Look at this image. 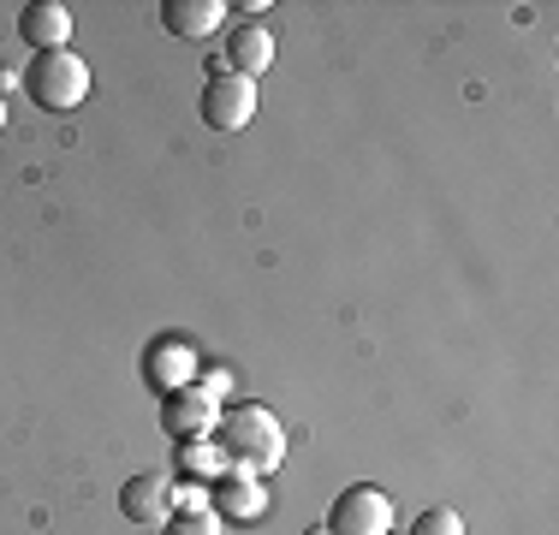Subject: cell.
<instances>
[{
	"instance_id": "3",
	"label": "cell",
	"mask_w": 559,
	"mask_h": 535,
	"mask_svg": "<svg viewBox=\"0 0 559 535\" xmlns=\"http://www.w3.org/2000/svg\"><path fill=\"white\" fill-rule=\"evenodd\" d=\"M328 530L334 535H393V500L376 482H352L334 500V512H328Z\"/></svg>"
},
{
	"instance_id": "16",
	"label": "cell",
	"mask_w": 559,
	"mask_h": 535,
	"mask_svg": "<svg viewBox=\"0 0 559 535\" xmlns=\"http://www.w3.org/2000/svg\"><path fill=\"white\" fill-rule=\"evenodd\" d=\"M197 387H203V393L215 399V405H226V399H233V374H226V369H209Z\"/></svg>"
},
{
	"instance_id": "1",
	"label": "cell",
	"mask_w": 559,
	"mask_h": 535,
	"mask_svg": "<svg viewBox=\"0 0 559 535\" xmlns=\"http://www.w3.org/2000/svg\"><path fill=\"white\" fill-rule=\"evenodd\" d=\"M215 440H221L226 459H233L238 471H250V476H269V471H280V459H286V428H280V417L269 405L221 411Z\"/></svg>"
},
{
	"instance_id": "13",
	"label": "cell",
	"mask_w": 559,
	"mask_h": 535,
	"mask_svg": "<svg viewBox=\"0 0 559 535\" xmlns=\"http://www.w3.org/2000/svg\"><path fill=\"white\" fill-rule=\"evenodd\" d=\"M167 512H209V482L179 476V482L167 488Z\"/></svg>"
},
{
	"instance_id": "5",
	"label": "cell",
	"mask_w": 559,
	"mask_h": 535,
	"mask_svg": "<svg viewBox=\"0 0 559 535\" xmlns=\"http://www.w3.org/2000/svg\"><path fill=\"white\" fill-rule=\"evenodd\" d=\"M215 423H221V405L203 393V387H179V393H162V435L167 440H209L215 435Z\"/></svg>"
},
{
	"instance_id": "12",
	"label": "cell",
	"mask_w": 559,
	"mask_h": 535,
	"mask_svg": "<svg viewBox=\"0 0 559 535\" xmlns=\"http://www.w3.org/2000/svg\"><path fill=\"white\" fill-rule=\"evenodd\" d=\"M179 471L191 482H221L226 471H233V459L221 452V440H185V447H179Z\"/></svg>"
},
{
	"instance_id": "11",
	"label": "cell",
	"mask_w": 559,
	"mask_h": 535,
	"mask_svg": "<svg viewBox=\"0 0 559 535\" xmlns=\"http://www.w3.org/2000/svg\"><path fill=\"white\" fill-rule=\"evenodd\" d=\"M119 512L131 518V524H167V482L162 476H131L126 488H119Z\"/></svg>"
},
{
	"instance_id": "19",
	"label": "cell",
	"mask_w": 559,
	"mask_h": 535,
	"mask_svg": "<svg viewBox=\"0 0 559 535\" xmlns=\"http://www.w3.org/2000/svg\"><path fill=\"white\" fill-rule=\"evenodd\" d=\"M0 131H7V96H0Z\"/></svg>"
},
{
	"instance_id": "6",
	"label": "cell",
	"mask_w": 559,
	"mask_h": 535,
	"mask_svg": "<svg viewBox=\"0 0 559 535\" xmlns=\"http://www.w3.org/2000/svg\"><path fill=\"white\" fill-rule=\"evenodd\" d=\"M209 500L221 506V524H257L262 512H269V488H262V476H250V471H226L221 482H209Z\"/></svg>"
},
{
	"instance_id": "8",
	"label": "cell",
	"mask_w": 559,
	"mask_h": 535,
	"mask_svg": "<svg viewBox=\"0 0 559 535\" xmlns=\"http://www.w3.org/2000/svg\"><path fill=\"white\" fill-rule=\"evenodd\" d=\"M226 72H238V78H250L257 84L262 72L274 66V36H269V24H238L233 36H226Z\"/></svg>"
},
{
	"instance_id": "4",
	"label": "cell",
	"mask_w": 559,
	"mask_h": 535,
	"mask_svg": "<svg viewBox=\"0 0 559 535\" xmlns=\"http://www.w3.org/2000/svg\"><path fill=\"white\" fill-rule=\"evenodd\" d=\"M197 107H203V126L215 131H245L250 119H257V84L238 72H221L203 84V96H197Z\"/></svg>"
},
{
	"instance_id": "18",
	"label": "cell",
	"mask_w": 559,
	"mask_h": 535,
	"mask_svg": "<svg viewBox=\"0 0 559 535\" xmlns=\"http://www.w3.org/2000/svg\"><path fill=\"white\" fill-rule=\"evenodd\" d=\"M304 535H334V530H328V524H310V530H304Z\"/></svg>"
},
{
	"instance_id": "7",
	"label": "cell",
	"mask_w": 559,
	"mask_h": 535,
	"mask_svg": "<svg viewBox=\"0 0 559 535\" xmlns=\"http://www.w3.org/2000/svg\"><path fill=\"white\" fill-rule=\"evenodd\" d=\"M143 381H150L155 393L191 387L197 381V345L191 340H155L150 352H143Z\"/></svg>"
},
{
	"instance_id": "9",
	"label": "cell",
	"mask_w": 559,
	"mask_h": 535,
	"mask_svg": "<svg viewBox=\"0 0 559 535\" xmlns=\"http://www.w3.org/2000/svg\"><path fill=\"white\" fill-rule=\"evenodd\" d=\"M226 0H162V24L173 36H185V43H203V36H215L226 24Z\"/></svg>"
},
{
	"instance_id": "17",
	"label": "cell",
	"mask_w": 559,
	"mask_h": 535,
	"mask_svg": "<svg viewBox=\"0 0 559 535\" xmlns=\"http://www.w3.org/2000/svg\"><path fill=\"white\" fill-rule=\"evenodd\" d=\"M238 12H245V24H262V12H269V0H245Z\"/></svg>"
},
{
	"instance_id": "10",
	"label": "cell",
	"mask_w": 559,
	"mask_h": 535,
	"mask_svg": "<svg viewBox=\"0 0 559 535\" xmlns=\"http://www.w3.org/2000/svg\"><path fill=\"white\" fill-rule=\"evenodd\" d=\"M19 36H24L36 54H55V48L72 43V12H66L60 0H36V7L19 12Z\"/></svg>"
},
{
	"instance_id": "14",
	"label": "cell",
	"mask_w": 559,
	"mask_h": 535,
	"mask_svg": "<svg viewBox=\"0 0 559 535\" xmlns=\"http://www.w3.org/2000/svg\"><path fill=\"white\" fill-rule=\"evenodd\" d=\"M411 535H464V518L452 512V506H429V512H417Z\"/></svg>"
},
{
	"instance_id": "2",
	"label": "cell",
	"mask_w": 559,
	"mask_h": 535,
	"mask_svg": "<svg viewBox=\"0 0 559 535\" xmlns=\"http://www.w3.org/2000/svg\"><path fill=\"white\" fill-rule=\"evenodd\" d=\"M24 90H31V102L48 107V114H72V107L90 102V66L78 60L72 48L36 54L31 72H24Z\"/></svg>"
},
{
	"instance_id": "15",
	"label": "cell",
	"mask_w": 559,
	"mask_h": 535,
	"mask_svg": "<svg viewBox=\"0 0 559 535\" xmlns=\"http://www.w3.org/2000/svg\"><path fill=\"white\" fill-rule=\"evenodd\" d=\"M162 535H221V518L215 512H173Z\"/></svg>"
}]
</instances>
